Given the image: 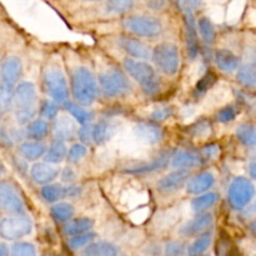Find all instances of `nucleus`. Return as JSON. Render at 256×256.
Here are the masks:
<instances>
[{
    "label": "nucleus",
    "mask_w": 256,
    "mask_h": 256,
    "mask_svg": "<svg viewBox=\"0 0 256 256\" xmlns=\"http://www.w3.org/2000/svg\"><path fill=\"white\" fill-rule=\"evenodd\" d=\"M0 256H10L9 248L2 242H0Z\"/></svg>",
    "instance_id": "3c124183"
},
{
    "label": "nucleus",
    "mask_w": 256,
    "mask_h": 256,
    "mask_svg": "<svg viewBox=\"0 0 256 256\" xmlns=\"http://www.w3.org/2000/svg\"><path fill=\"white\" fill-rule=\"evenodd\" d=\"M249 174L252 179L256 180V162H252V164L249 165Z\"/></svg>",
    "instance_id": "603ef678"
},
{
    "label": "nucleus",
    "mask_w": 256,
    "mask_h": 256,
    "mask_svg": "<svg viewBox=\"0 0 256 256\" xmlns=\"http://www.w3.org/2000/svg\"><path fill=\"white\" fill-rule=\"evenodd\" d=\"M212 222H214V218L210 212H202L190 222H185L180 229V234L185 238L204 234L212 228Z\"/></svg>",
    "instance_id": "4468645a"
},
{
    "label": "nucleus",
    "mask_w": 256,
    "mask_h": 256,
    "mask_svg": "<svg viewBox=\"0 0 256 256\" xmlns=\"http://www.w3.org/2000/svg\"><path fill=\"white\" fill-rule=\"evenodd\" d=\"M169 160L170 152H160L155 159H152V162L136 165V166L134 168H129V169H126V172H129V174H146V172H155V170L162 169V168L166 166Z\"/></svg>",
    "instance_id": "b1692460"
},
{
    "label": "nucleus",
    "mask_w": 256,
    "mask_h": 256,
    "mask_svg": "<svg viewBox=\"0 0 256 256\" xmlns=\"http://www.w3.org/2000/svg\"><path fill=\"white\" fill-rule=\"evenodd\" d=\"M94 226V222L89 218H79V219L72 220L64 226V232L68 236H76V235L84 234V232H92Z\"/></svg>",
    "instance_id": "c756f323"
},
{
    "label": "nucleus",
    "mask_w": 256,
    "mask_h": 256,
    "mask_svg": "<svg viewBox=\"0 0 256 256\" xmlns=\"http://www.w3.org/2000/svg\"><path fill=\"white\" fill-rule=\"evenodd\" d=\"M205 256H209V255H205Z\"/></svg>",
    "instance_id": "13d9d810"
},
{
    "label": "nucleus",
    "mask_w": 256,
    "mask_h": 256,
    "mask_svg": "<svg viewBox=\"0 0 256 256\" xmlns=\"http://www.w3.org/2000/svg\"><path fill=\"white\" fill-rule=\"evenodd\" d=\"M100 86L106 96H122L130 92V82L126 75L119 69H112L99 76Z\"/></svg>",
    "instance_id": "6e6552de"
},
{
    "label": "nucleus",
    "mask_w": 256,
    "mask_h": 256,
    "mask_svg": "<svg viewBox=\"0 0 256 256\" xmlns=\"http://www.w3.org/2000/svg\"><path fill=\"white\" fill-rule=\"evenodd\" d=\"M210 132V122L206 120H200L196 122L192 128H190L189 132L194 136H205L208 132Z\"/></svg>",
    "instance_id": "a18cd8bd"
},
{
    "label": "nucleus",
    "mask_w": 256,
    "mask_h": 256,
    "mask_svg": "<svg viewBox=\"0 0 256 256\" xmlns=\"http://www.w3.org/2000/svg\"><path fill=\"white\" fill-rule=\"evenodd\" d=\"M46 146L40 142H25L19 146V154L28 162H35L44 156Z\"/></svg>",
    "instance_id": "cd10ccee"
},
{
    "label": "nucleus",
    "mask_w": 256,
    "mask_h": 256,
    "mask_svg": "<svg viewBox=\"0 0 256 256\" xmlns=\"http://www.w3.org/2000/svg\"><path fill=\"white\" fill-rule=\"evenodd\" d=\"M179 5L182 9L185 22V39H186V48L188 54L192 59H195L199 52L198 46V32H196V22H195L194 12L192 9L186 4V2H179Z\"/></svg>",
    "instance_id": "f8f14e48"
},
{
    "label": "nucleus",
    "mask_w": 256,
    "mask_h": 256,
    "mask_svg": "<svg viewBox=\"0 0 256 256\" xmlns=\"http://www.w3.org/2000/svg\"><path fill=\"white\" fill-rule=\"evenodd\" d=\"M86 154H88V149L85 145L74 144L69 150H68L66 159L68 162H72V164H76V162H79L82 158H85V155Z\"/></svg>",
    "instance_id": "ea45409f"
},
{
    "label": "nucleus",
    "mask_w": 256,
    "mask_h": 256,
    "mask_svg": "<svg viewBox=\"0 0 256 256\" xmlns=\"http://www.w3.org/2000/svg\"><path fill=\"white\" fill-rule=\"evenodd\" d=\"M95 239H96V234L94 232H84V234L76 235V236H72V239L68 242V245L70 246V249L79 250L94 242Z\"/></svg>",
    "instance_id": "e433bc0d"
},
{
    "label": "nucleus",
    "mask_w": 256,
    "mask_h": 256,
    "mask_svg": "<svg viewBox=\"0 0 256 256\" xmlns=\"http://www.w3.org/2000/svg\"><path fill=\"white\" fill-rule=\"evenodd\" d=\"M65 108H66L68 112L72 114V116L82 126V125L90 124V122H92V118H94V115H92L89 110L82 109V106H79V105L75 104V102H68L66 104H65Z\"/></svg>",
    "instance_id": "f704fd0d"
},
{
    "label": "nucleus",
    "mask_w": 256,
    "mask_h": 256,
    "mask_svg": "<svg viewBox=\"0 0 256 256\" xmlns=\"http://www.w3.org/2000/svg\"><path fill=\"white\" fill-rule=\"evenodd\" d=\"M119 45L124 49V52H126L128 54L132 55V58H136V59L146 60L152 56L150 48L140 40L134 39V38L120 36Z\"/></svg>",
    "instance_id": "412c9836"
},
{
    "label": "nucleus",
    "mask_w": 256,
    "mask_h": 256,
    "mask_svg": "<svg viewBox=\"0 0 256 256\" xmlns=\"http://www.w3.org/2000/svg\"><path fill=\"white\" fill-rule=\"evenodd\" d=\"M44 85L46 92L54 100L55 104H66L69 98V89L65 75L59 68L52 66L45 72Z\"/></svg>",
    "instance_id": "0eeeda50"
},
{
    "label": "nucleus",
    "mask_w": 256,
    "mask_h": 256,
    "mask_svg": "<svg viewBox=\"0 0 256 256\" xmlns=\"http://www.w3.org/2000/svg\"><path fill=\"white\" fill-rule=\"evenodd\" d=\"M220 152V148L216 144H209L205 145L204 148H202L200 150V155H202V160L206 162V160H212L219 155Z\"/></svg>",
    "instance_id": "49530a36"
},
{
    "label": "nucleus",
    "mask_w": 256,
    "mask_h": 256,
    "mask_svg": "<svg viewBox=\"0 0 256 256\" xmlns=\"http://www.w3.org/2000/svg\"><path fill=\"white\" fill-rule=\"evenodd\" d=\"M148 5H149V6H152L154 10H159L160 6H164L165 2H149V4H148Z\"/></svg>",
    "instance_id": "864d4df0"
},
{
    "label": "nucleus",
    "mask_w": 256,
    "mask_h": 256,
    "mask_svg": "<svg viewBox=\"0 0 256 256\" xmlns=\"http://www.w3.org/2000/svg\"><path fill=\"white\" fill-rule=\"evenodd\" d=\"M252 232H254V234H256V220L252 224Z\"/></svg>",
    "instance_id": "6e6d98bb"
},
{
    "label": "nucleus",
    "mask_w": 256,
    "mask_h": 256,
    "mask_svg": "<svg viewBox=\"0 0 256 256\" xmlns=\"http://www.w3.org/2000/svg\"><path fill=\"white\" fill-rule=\"evenodd\" d=\"M152 58L158 69L166 75H175L180 66L179 49L172 42H162L152 52Z\"/></svg>",
    "instance_id": "39448f33"
},
{
    "label": "nucleus",
    "mask_w": 256,
    "mask_h": 256,
    "mask_svg": "<svg viewBox=\"0 0 256 256\" xmlns=\"http://www.w3.org/2000/svg\"><path fill=\"white\" fill-rule=\"evenodd\" d=\"M118 132V128L114 122L109 120H100L96 124L92 125V140L98 145L105 144L109 142Z\"/></svg>",
    "instance_id": "5701e85b"
},
{
    "label": "nucleus",
    "mask_w": 256,
    "mask_h": 256,
    "mask_svg": "<svg viewBox=\"0 0 256 256\" xmlns=\"http://www.w3.org/2000/svg\"><path fill=\"white\" fill-rule=\"evenodd\" d=\"M36 89L32 82H22L14 89L12 94V102L15 116L20 124L32 122L36 110Z\"/></svg>",
    "instance_id": "f257e3e1"
},
{
    "label": "nucleus",
    "mask_w": 256,
    "mask_h": 256,
    "mask_svg": "<svg viewBox=\"0 0 256 256\" xmlns=\"http://www.w3.org/2000/svg\"><path fill=\"white\" fill-rule=\"evenodd\" d=\"M238 109L234 105H228V106L222 108L219 112H218L216 118L220 122H230L236 118Z\"/></svg>",
    "instance_id": "c03bdc74"
},
{
    "label": "nucleus",
    "mask_w": 256,
    "mask_h": 256,
    "mask_svg": "<svg viewBox=\"0 0 256 256\" xmlns=\"http://www.w3.org/2000/svg\"><path fill=\"white\" fill-rule=\"evenodd\" d=\"M254 214H256V202L254 205H252V206H250L246 212H245V215H246V216H252V215H254Z\"/></svg>",
    "instance_id": "5fc2aeb1"
},
{
    "label": "nucleus",
    "mask_w": 256,
    "mask_h": 256,
    "mask_svg": "<svg viewBox=\"0 0 256 256\" xmlns=\"http://www.w3.org/2000/svg\"><path fill=\"white\" fill-rule=\"evenodd\" d=\"M219 202V195L216 192H208L205 194L199 195V196L195 198L192 202V212H196V214H202L206 210L212 209L216 202Z\"/></svg>",
    "instance_id": "c85d7f7f"
},
{
    "label": "nucleus",
    "mask_w": 256,
    "mask_h": 256,
    "mask_svg": "<svg viewBox=\"0 0 256 256\" xmlns=\"http://www.w3.org/2000/svg\"><path fill=\"white\" fill-rule=\"evenodd\" d=\"M170 160H172V166L178 170H188L190 168L200 166L204 162L200 152L192 150H179L170 158Z\"/></svg>",
    "instance_id": "dca6fc26"
},
{
    "label": "nucleus",
    "mask_w": 256,
    "mask_h": 256,
    "mask_svg": "<svg viewBox=\"0 0 256 256\" xmlns=\"http://www.w3.org/2000/svg\"><path fill=\"white\" fill-rule=\"evenodd\" d=\"M40 112L45 119H55L58 116V105L52 100H45L40 106Z\"/></svg>",
    "instance_id": "37998d69"
},
{
    "label": "nucleus",
    "mask_w": 256,
    "mask_h": 256,
    "mask_svg": "<svg viewBox=\"0 0 256 256\" xmlns=\"http://www.w3.org/2000/svg\"><path fill=\"white\" fill-rule=\"evenodd\" d=\"M124 25L130 32L142 38H155L162 32V25L160 20L146 15H134L126 18Z\"/></svg>",
    "instance_id": "9d476101"
},
{
    "label": "nucleus",
    "mask_w": 256,
    "mask_h": 256,
    "mask_svg": "<svg viewBox=\"0 0 256 256\" xmlns=\"http://www.w3.org/2000/svg\"><path fill=\"white\" fill-rule=\"evenodd\" d=\"M78 136L82 140V144H90L92 140V125H82V126L78 130Z\"/></svg>",
    "instance_id": "09e8293b"
},
{
    "label": "nucleus",
    "mask_w": 256,
    "mask_h": 256,
    "mask_svg": "<svg viewBox=\"0 0 256 256\" xmlns=\"http://www.w3.org/2000/svg\"><path fill=\"white\" fill-rule=\"evenodd\" d=\"M0 210L12 216L24 214V202L10 182H0Z\"/></svg>",
    "instance_id": "9b49d317"
},
{
    "label": "nucleus",
    "mask_w": 256,
    "mask_h": 256,
    "mask_svg": "<svg viewBox=\"0 0 256 256\" xmlns=\"http://www.w3.org/2000/svg\"><path fill=\"white\" fill-rule=\"evenodd\" d=\"M134 5V2L130 0H112V2H108L105 8H106L108 12H112V14H122V12L130 10Z\"/></svg>",
    "instance_id": "58836bf2"
},
{
    "label": "nucleus",
    "mask_w": 256,
    "mask_h": 256,
    "mask_svg": "<svg viewBox=\"0 0 256 256\" xmlns=\"http://www.w3.org/2000/svg\"><path fill=\"white\" fill-rule=\"evenodd\" d=\"M188 248L182 242H169L165 245V256H186Z\"/></svg>",
    "instance_id": "a19ab883"
},
{
    "label": "nucleus",
    "mask_w": 256,
    "mask_h": 256,
    "mask_svg": "<svg viewBox=\"0 0 256 256\" xmlns=\"http://www.w3.org/2000/svg\"><path fill=\"white\" fill-rule=\"evenodd\" d=\"M66 154L68 148L65 145V142H62V140L55 139L46 149V152L44 155V160L46 164L50 165L59 164V162H62L66 158Z\"/></svg>",
    "instance_id": "bb28decb"
},
{
    "label": "nucleus",
    "mask_w": 256,
    "mask_h": 256,
    "mask_svg": "<svg viewBox=\"0 0 256 256\" xmlns=\"http://www.w3.org/2000/svg\"><path fill=\"white\" fill-rule=\"evenodd\" d=\"M22 64L18 56H9L4 60L0 68V104L6 105L12 102V94L22 78Z\"/></svg>",
    "instance_id": "20e7f679"
},
{
    "label": "nucleus",
    "mask_w": 256,
    "mask_h": 256,
    "mask_svg": "<svg viewBox=\"0 0 256 256\" xmlns=\"http://www.w3.org/2000/svg\"><path fill=\"white\" fill-rule=\"evenodd\" d=\"M238 80L248 88L256 86V49L248 48L238 68Z\"/></svg>",
    "instance_id": "ddd939ff"
},
{
    "label": "nucleus",
    "mask_w": 256,
    "mask_h": 256,
    "mask_svg": "<svg viewBox=\"0 0 256 256\" xmlns=\"http://www.w3.org/2000/svg\"><path fill=\"white\" fill-rule=\"evenodd\" d=\"M212 242V232H206L200 235L189 248H188V256H202L206 252Z\"/></svg>",
    "instance_id": "7c9ffc66"
},
{
    "label": "nucleus",
    "mask_w": 256,
    "mask_h": 256,
    "mask_svg": "<svg viewBox=\"0 0 256 256\" xmlns=\"http://www.w3.org/2000/svg\"><path fill=\"white\" fill-rule=\"evenodd\" d=\"M2 172H4V169H2V164H0V175H2Z\"/></svg>",
    "instance_id": "4d7b16f0"
},
{
    "label": "nucleus",
    "mask_w": 256,
    "mask_h": 256,
    "mask_svg": "<svg viewBox=\"0 0 256 256\" xmlns=\"http://www.w3.org/2000/svg\"><path fill=\"white\" fill-rule=\"evenodd\" d=\"M198 28H199L200 34L205 42H209V44L214 42L215 38H216V32H215V28L212 22H210V19H208L206 16L200 18L199 22H198Z\"/></svg>",
    "instance_id": "c9c22d12"
},
{
    "label": "nucleus",
    "mask_w": 256,
    "mask_h": 256,
    "mask_svg": "<svg viewBox=\"0 0 256 256\" xmlns=\"http://www.w3.org/2000/svg\"><path fill=\"white\" fill-rule=\"evenodd\" d=\"M75 178H76V175H75L74 170L72 169H70V168H65V169L62 170V180L64 182H72L75 180Z\"/></svg>",
    "instance_id": "8fccbe9b"
},
{
    "label": "nucleus",
    "mask_w": 256,
    "mask_h": 256,
    "mask_svg": "<svg viewBox=\"0 0 256 256\" xmlns=\"http://www.w3.org/2000/svg\"><path fill=\"white\" fill-rule=\"evenodd\" d=\"M256 194L254 184L242 176L235 178L228 190V199L235 210H242L252 202Z\"/></svg>",
    "instance_id": "423d86ee"
},
{
    "label": "nucleus",
    "mask_w": 256,
    "mask_h": 256,
    "mask_svg": "<svg viewBox=\"0 0 256 256\" xmlns=\"http://www.w3.org/2000/svg\"><path fill=\"white\" fill-rule=\"evenodd\" d=\"M119 248L110 242H94L82 250V256H118Z\"/></svg>",
    "instance_id": "393cba45"
},
{
    "label": "nucleus",
    "mask_w": 256,
    "mask_h": 256,
    "mask_svg": "<svg viewBox=\"0 0 256 256\" xmlns=\"http://www.w3.org/2000/svg\"><path fill=\"white\" fill-rule=\"evenodd\" d=\"M215 62L222 72H232L239 68L240 59L230 50L220 49L215 52Z\"/></svg>",
    "instance_id": "a878e982"
},
{
    "label": "nucleus",
    "mask_w": 256,
    "mask_h": 256,
    "mask_svg": "<svg viewBox=\"0 0 256 256\" xmlns=\"http://www.w3.org/2000/svg\"><path fill=\"white\" fill-rule=\"evenodd\" d=\"M172 115V109L170 106H160L156 108L154 112H152V119L154 122H164V120L169 119Z\"/></svg>",
    "instance_id": "de8ad7c7"
},
{
    "label": "nucleus",
    "mask_w": 256,
    "mask_h": 256,
    "mask_svg": "<svg viewBox=\"0 0 256 256\" xmlns=\"http://www.w3.org/2000/svg\"><path fill=\"white\" fill-rule=\"evenodd\" d=\"M215 184V176L210 172H202L190 178L186 182V192L192 195L205 194Z\"/></svg>",
    "instance_id": "f3484780"
},
{
    "label": "nucleus",
    "mask_w": 256,
    "mask_h": 256,
    "mask_svg": "<svg viewBox=\"0 0 256 256\" xmlns=\"http://www.w3.org/2000/svg\"><path fill=\"white\" fill-rule=\"evenodd\" d=\"M74 212L75 209L70 202H56L50 209V214H52V219L59 222H66L68 220L72 219Z\"/></svg>",
    "instance_id": "473e14b6"
},
{
    "label": "nucleus",
    "mask_w": 256,
    "mask_h": 256,
    "mask_svg": "<svg viewBox=\"0 0 256 256\" xmlns=\"http://www.w3.org/2000/svg\"><path fill=\"white\" fill-rule=\"evenodd\" d=\"M190 179L189 170H175L170 174L165 175L158 182L156 188L162 192H172L179 190L180 188L184 186L185 182Z\"/></svg>",
    "instance_id": "2eb2a0df"
},
{
    "label": "nucleus",
    "mask_w": 256,
    "mask_h": 256,
    "mask_svg": "<svg viewBox=\"0 0 256 256\" xmlns=\"http://www.w3.org/2000/svg\"><path fill=\"white\" fill-rule=\"evenodd\" d=\"M52 130H54L55 139L62 140L64 142L66 140H72L78 134L76 124H75L74 120L68 116L58 118L55 120Z\"/></svg>",
    "instance_id": "4be33fe9"
},
{
    "label": "nucleus",
    "mask_w": 256,
    "mask_h": 256,
    "mask_svg": "<svg viewBox=\"0 0 256 256\" xmlns=\"http://www.w3.org/2000/svg\"><path fill=\"white\" fill-rule=\"evenodd\" d=\"M215 80H216V76H215L212 72H208L206 75H204V76L198 82L196 86H195V94L199 95V96L200 95H204L205 92L214 85Z\"/></svg>",
    "instance_id": "79ce46f5"
},
{
    "label": "nucleus",
    "mask_w": 256,
    "mask_h": 256,
    "mask_svg": "<svg viewBox=\"0 0 256 256\" xmlns=\"http://www.w3.org/2000/svg\"><path fill=\"white\" fill-rule=\"evenodd\" d=\"M30 175L36 184L45 186V185L52 184L59 176V169L55 168L54 165L46 164V162H38V164L32 165Z\"/></svg>",
    "instance_id": "6ab92c4d"
},
{
    "label": "nucleus",
    "mask_w": 256,
    "mask_h": 256,
    "mask_svg": "<svg viewBox=\"0 0 256 256\" xmlns=\"http://www.w3.org/2000/svg\"><path fill=\"white\" fill-rule=\"evenodd\" d=\"M135 134L139 138L142 142H146V144L154 145L162 142V130L156 122H139L135 126Z\"/></svg>",
    "instance_id": "a211bd4d"
},
{
    "label": "nucleus",
    "mask_w": 256,
    "mask_h": 256,
    "mask_svg": "<svg viewBox=\"0 0 256 256\" xmlns=\"http://www.w3.org/2000/svg\"><path fill=\"white\" fill-rule=\"evenodd\" d=\"M32 230V220L24 215L9 216L0 220V238L9 242L28 236Z\"/></svg>",
    "instance_id": "1a4fd4ad"
},
{
    "label": "nucleus",
    "mask_w": 256,
    "mask_h": 256,
    "mask_svg": "<svg viewBox=\"0 0 256 256\" xmlns=\"http://www.w3.org/2000/svg\"><path fill=\"white\" fill-rule=\"evenodd\" d=\"M26 132V136L29 139L39 142V140L44 139L49 134V125H48V122L45 120L35 119L28 124L26 132Z\"/></svg>",
    "instance_id": "2f4dec72"
},
{
    "label": "nucleus",
    "mask_w": 256,
    "mask_h": 256,
    "mask_svg": "<svg viewBox=\"0 0 256 256\" xmlns=\"http://www.w3.org/2000/svg\"><path fill=\"white\" fill-rule=\"evenodd\" d=\"M80 194V188L78 186H62L59 184L45 185L42 189V196L48 202H56L62 198L76 196Z\"/></svg>",
    "instance_id": "aec40b11"
},
{
    "label": "nucleus",
    "mask_w": 256,
    "mask_h": 256,
    "mask_svg": "<svg viewBox=\"0 0 256 256\" xmlns=\"http://www.w3.org/2000/svg\"><path fill=\"white\" fill-rule=\"evenodd\" d=\"M10 254L12 256H38L34 245L28 242H14L10 249Z\"/></svg>",
    "instance_id": "4c0bfd02"
},
{
    "label": "nucleus",
    "mask_w": 256,
    "mask_h": 256,
    "mask_svg": "<svg viewBox=\"0 0 256 256\" xmlns=\"http://www.w3.org/2000/svg\"><path fill=\"white\" fill-rule=\"evenodd\" d=\"M124 68L128 74L140 85L145 94L154 95L159 92L160 79L152 65L142 60L126 58L124 60Z\"/></svg>",
    "instance_id": "7ed1b4c3"
},
{
    "label": "nucleus",
    "mask_w": 256,
    "mask_h": 256,
    "mask_svg": "<svg viewBox=\"0 0 256 256\" xmlns=\"http://www.w3.org/2000/svg\"><path fill=\"white\" fill-rule=\"evenodd\" d=\"M236 136L246 146L256 145V126L252 124H242L236 129Z\"/></svg>",
    "instance_id": "72a5a7b5"
},
{
    "label": "nucleus",
    "mask_w": 256,
    "mask_h": 256,
    "mask_svg": "<svg viewBox=\"0 0 256 256\" xmlns=\"http://www.w3.org/2000/svg\"><path fill=\"white\" fill-rule=\"evenodd\" d=\"M72 90L75 100L80 105L89 106L96 100L98 82L94 74L88 68L80 66L74 70L72 75Z\"/></svg>",
    "instance_id": "f03ea898"
}]
</instances>
